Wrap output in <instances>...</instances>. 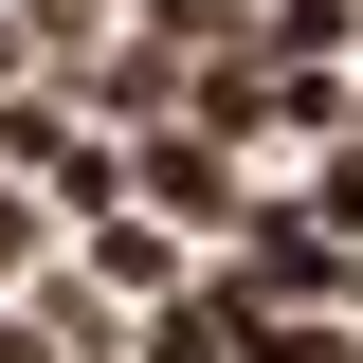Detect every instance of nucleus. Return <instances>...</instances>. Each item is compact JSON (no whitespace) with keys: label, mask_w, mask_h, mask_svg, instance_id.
<instances>
[{"label":"nucleus","mask_w":363,"mask_h":363,"mask_svg":"<svg viewBox=\"0 0 363 363\" xmlns=\"http://www.w3.org/2000/svg\"><path fill=\"white\" fill-rule=\"evenodd\" d=\"M327 272H345V255H327L309 218H272V236H255V291H327Z\"/></svg>","instance_id":"1"},{"label":"nucleus","mask_w":363,"mask_h":363,"mask_svg":"<svg viewBox=\"0 0 363 363\" xmlns=\"http://www.w3.org/2000/svg\"><path fill=\"white\" fill-rule=\"evenodd\" d=\"M164 363H255V345H236V309H164Z\"/></svg>","instance_id":"2"}]
</instances>
